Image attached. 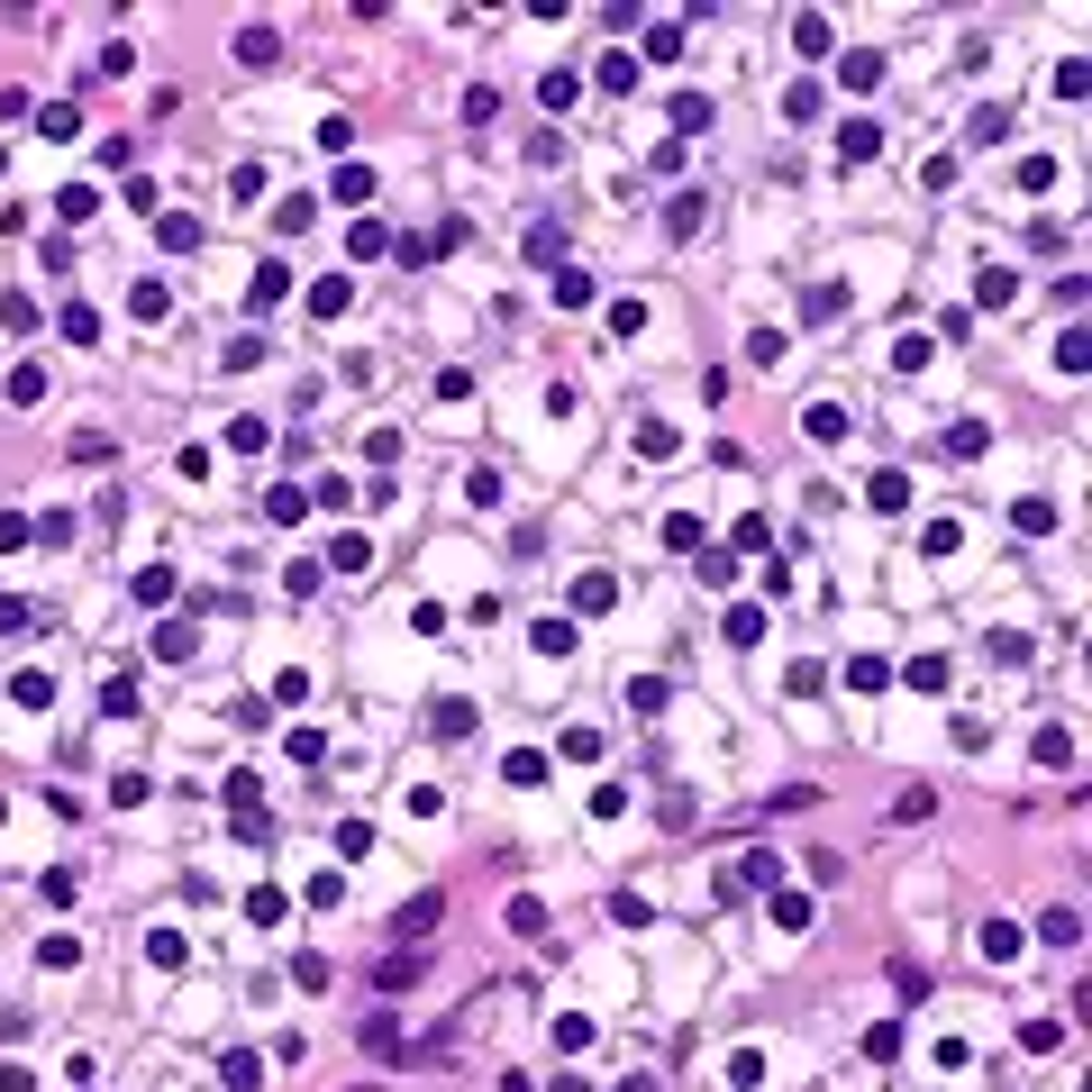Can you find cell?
<instances>
[{
    "instance_id": "6da1fadb",
    "label": "cell",
    "mask_w": 1092,
    "mask_h": 1092,
    "mask_svg": "<svg viewBox=\"0 0 1092 1092\" xmlns=\"http://www.w3.org/2000/svg\"><path fill=\"white\" fill-rule=\"evenodd\" d=\"M219 1084H228V1092H265V1066H255L247 1046H228V1056H219Z\"/></svg>"
},
{
    "instance_id": "7a4b0ae2",
    "label": "cell",
    "mask_w": 1092,
    "mask_h": 1092,
    "mask_svg": "<svg viewBox=\"0 0 1092 1092\" xmlns=\"http://www.w3.org/2000/svg\"><path fill=\"white\" fill-rule=\"evenodd\" d=\"M429 728L437 738H474V702H429Z\"/></svg>"
},
{
    "instance_id": "3957f363",
    "label": "cell",
    "mask_w": 1092,
    "mask_h": 1092,
    "mask_svg": "<svg viewBox=\"0 0 1092 1092\" xmlns=\"http://www.w3.org/2000/svg\"><path fill=\"white\" fill-rule=\"evenodd\" d=\"M346 301H356V283H346V273H328V283H310V310H319V319H338Z\"/></svg>"
},
{
    "instance_id": "277c9868",
    "label": "cell",
    "mask_w": 1092,
    "mask_h": 1092,
    "mask_svg": "<svg viewBox=\"0 0 1092 1092\" xmlns=\"http://www.w3.org/2000/svg\"><path fill=\"white\" fill-rule=\"evenodd\" d=\"M10 702H19V710H46V702H55V674H37V665H28V674L10 683Z\"/></svg>"
},
{
    "instance_id": "5b68a950",
    "label": "cell",
    "mask_w": 1092,
    "mask_h": 1092,
    "mask_svg": "<svg viewBox=\"0 0 1092 1092\" xmlns=\"http://www.w3.org/2000/svg\"><path fill=\"white\" fill-rule=\"evenodd\" d=\"M501 774H510L520 793H528V783H546V747H510V765H501Z\"/></svg>"
},
{
    "instance_id": "8992f818",
    "label": "cell",
    "mask_w": 1092,
    "mask_h": 1092,
    "mask_svg": "<svg viewBox=\"0 0 1092 1092\" xmlns=\"http://www.w3.org/2000/svg\"><path fill=\"white\" fill-rule=\"evenodd\" d=\"M283 46H273V28H237V65H273Z\"/></svg>"
},
{
    "instance_id": "52a82bcc",
    "label": "cell",
    "mask_w": 1092,
    "mask_h": 1092,
    "mask_svg": "<svg viewBox=\"0 0 1092 1092\" xmlns=\"http://www.w3.org/2000/svg\"><path fill=\"white\" fill-rule=\"evenodd\" d=\"M265 520H273V528H292V520H310V501L283 483V492H265Z\"/></svg>"
},
{
    "instance_id": "ba28073f",
    "label": "cell",
    "mask_w": 1092,
    "mask_h": 1092,
    "mask_svg": "<svg viewBox=\"0 0 1092 1092\" xmlns=\"http://www.w3.org/2000/svg\"><path fill=\"white\" fill-rule=\"evenodd\" d=\"M756 637H765V611H756V601H738V611H728V647H756Z\"/></svg>"
},
{
    "instance_id": "9c48e42d",
    "label": "cell",
    "mask_w": 1092,
    "mask_h": 1092,
    "mask_svg": "<svg viewBox=\"0 0 1092 1092\" xmlns=\"http://www.w3.org/2000/svg\"><path fill=\"white\" fill-rule=\"evenodd\" d=\"M983 956H993V965H1011V956H1020V929H1011V920H983Z\"/></svg>"
},
{
    "instance_id": "30bf717a",
    "label": "cell",
    "mask_w": 1092,
    "mask_h": 1092,
    "mask_svg": "<svg viewBox=\"0 0 1092 1092\" xmlns=\"http://www.w3.org/2000/svg\"><path fill=\"white\" fill-rule=\"evenodd\" d=\"M838 83H847V91H874V83H884V55H847Z\"/></svg>"
},
{
    "instance_id": "8fae6325",
    "label": "cell",
    "mask_w": 1092,
    "mask_h": 1092,
    "mask_svg": "<svg viewBox=\"0 0 1092 1092\" xmlns=\"http://www.w3.org/2000/svg\"><path fill=\"white\" fill-rule=\"evenodd\" d=\"M228 447H237V455H265L273 429H265V419H228Z\"/></svg>"
},
{
    "instance_id": "7c38bea8",
    "label": "cell",
    "mask_w": 1092,
    "mask_h": 1092,
    "mask_svg": "<svg viewBox=\"0 0 1092 1092\" xmlns=\"http://www.w3.org/2000/svg\"><path fill=\"white\" fill-rule=\"evenodd\" d=\"M156 656H164V665L192 656V619H164V629H156Z\"/></svg>"
},
{
    "instance_id": "4fadbf2b",
    "label": "cell",
    "mask_w": 1092,
    "mask_h": 1092,
    "mask_svg": "<svg viewBox=\"0 0 1092 1092\" xmlns=\"http://www.w3.org/2000/svg\"><path fill=\"white\" fill-rule=\"evenodd\" d=\"M865 501H874V510H910V483H902V474H874V483H865Z\"/></svg>"
},
{
    "instance_id": "5bb4252c",
    "label": "cell",
    "mask_w": 1092,
    "mask_h": 1092,
    "mask_svg": "<svg viewBox=\"0 0 1092 1092\" xmlns=\"http://www.w3.org/2000/svg\"><path fill=\"white\" fill-rule=\"evenodd\" d=\"M793 46H801V55H829V19H819V10H801V19H793Z\"/></svg>"
},
{
    "instance_id": "9a60e30c",
    "label": "cell",
    "mask_w": 1092,
    "mask_h": 1092,
    "mask_svg": "<svg viewBox=\"0 0 1092 1092\" xmlns=\"http://www.w3.org/2000/svg\"><path fill=\"white\" fill-rule=\"evenodd\" d=\"M611 592H619L611 574H583V583H574V611H611Z\"/></svg>"
},
{
    "instance_id": "2e32d148",
    "label": "cell",
    "mask_w": 1092,
    "mask_h": 1092,
    "mask_svg": "<svg viewBox=\"0 0 1092 1092\" xmlns=\"http://www.w3.org/2000/svg\"><path fill=\"white\" fill-rule=\"evenodd\" d=\"M136 601H146V611H164V601H174V574L146 565V574H136Z\"/></svg>"
},
{
    "instance_id": "e0dca14e",
    "label": "cell",
    "mask_w": 1092,
    "mask_h": 1092,
    "mask_svg": "<svg viewBox=\"0 0 1092 1092\" xmlns=\"http://www.w3.org/2000/svg\"><path fill=\"white\" fill-rule=\"evenodd\" d=\"M1038 938H1046V947H1074V938H1084V920H1074V910H1046Z\"/></svg>"
},
{
    "instance_id": "ac0fdd59",
    "label": "cell",
    "mask_w": 1092,
    "mask_h": 1092,
    "mask_svg": "<svg viewBox=\"0 0 1092 1092\" xmlns=\"http://www.w3.org/2000/svg\"><path fill=\"white\" fill-rule=\"evenodd\" d=\"M538 656H574V619H538Z\"/></svg>"
},
{
    "instance_id": "d6986e66",
    "label": "cell",
    "mask_w": 1092,
    "mask_h": 1092,
    "mask_svg": "<svg viewBox=\"0 0 1092 1092\" xmlns=\"http://www.w3.org/2000/svg\"><path fill=\"white\" fill-rule=\"evenodd\" d=\"M410 975H419V956H410V947H401V956H383V965H374V983H383V993H401V983H410Z\"/></svg>"
},
{
    "instance_id": "ffe728a7",
    "label": "cell",
    "mask_w": 1092,
    "mask_h": 1092,
    "mask_svg": "<svg viewBox=\"0 0 1092 1092\" xmlns=\"http://www.w3.org/2000/svg\"><path fill=\"white\" fill-rule=\"evenodd\" d=\"M328 565H338V574H364V565H374V546H364V538H338V546H328Z\"/></svg>"
},
{
    "instance_id": "44dd1931",
    "label": "cell",
    "mask_w": 1092,
    "mask_h": 1092,
    "mask_svg": "<svg viewBox=\"0 0 1092 1092\" xmlns=\"http://www.w3.org/2000/svg\"><path fill=\"white\" fill-rule=\"evenodd\" d=\"M874 146H884V136L865 128V119H856V128H838V156H847V164H865V156H874Z\"/></svg>"
},
{
    "instance_id": "7402d4cb",
    "label": "cell",
    "mask_w": 1092,
    "mask_h": 1092,
    "mask_svg": "<svg viewBox=\"0 0 1092 1092\" xmlns=\"http://www.w3.org/2000/svg\"><path fill=\"white\" fill-rule=\"evenodd\" d=\"M811 437H829V447H838V437H847V410H838V401H811Z\"/></svg>"
},
{
    "instance_id": "603a6c76",
    "label": "cell",
    "mask_w": 1092,
    "mask_h": 1092,
    "mask_svg": "<svg viewBox=\"0 0 1092 1092\" xmlns=\"http://www.w3.org/2000/svg\"><path fill=\"white\" fill-rule=\"evenodd\" d=\"M774 874H783L774 856H738V884H747V892H774Z\"/></svg>"
},
{
    "instance_id": "cb8c5ba5",
    "label": "cell",
    "mask_w": 1092,
    "mask_h": 1092,
    "mask_svg": "<svg viewBox=\"0 0 1092 1092\" xmlns=\"http://www.w3.org/2000/svg\"><path fill=\"white\" fill-rule=\"evenodd\" d=\"M338 201H374V174H364V164H338Z\"/></svg>"
},
{
    "instance_id": "d4e9b609",
    "label": "cell",
    "mask_w": 1092,
    "mask_h": 1092,
    "mask_svg": "<svg viewBox=\"0 0 1092 1092\" xmlns=\"http://www.w3.org/2000/svg\"><path fill=\"white\" fill-rule=\"evenodd\" d=\"M419 929H437V892H419V902L401 910V938H419Z\"/></svg>"
},
{
    "instance_id": "484cf974",
    "label": "cell",
    "mask_w": 1092,
    "mask_h": 1092,
    "mask_svg": "<svg viewBox=\"0 0 1092 1092\" xmlns=\"http://www.w3.org/2000/svg\"><path fill=\"white\" fill-rule=\"evenodd\" d=\"M702 219H710V201H702V192H683V201H674V237H692Z\"/></svg>"
},
{
    "instance_id": "4316f807",
    "label": "cell",
    "mask_w": 1092,
    "mask_h": 1092,
    "mask_svg": "<svg viewBox=\"0 0 1092 1092\" xmlns=\"http://www.w3.org/2000/svg\"><path fill=\"white\" fill-rule=\"evenodd\" d=\"M247 301H255V310H273V301H283V265H255V292H247Z\"/></svg>"
},
{
    "instance_id": "83f0119b",
    "label": "cell",
    "mask_w": 1092,
    "mask_h": 1092,
    "mask_svg": "<svg viewBox=\"0 0 1092 1092\" xmlns=\"http://www.w3.org/2000/svg\"><path fill=\"white\" fill-rule=\"evenodd\" d=\"M65 338L91 346V338H101V310H83V301H73V310H65Z\"/></svg>"
},
{
    "instance_id": "f1b7e54d",
    "label": "cell",
    "mask_w": 1092,
    "mask_h": 1092,
    "mask_svg": "<svg viewBox=\"0 0 1092 1092\" xmlns=\"http://www.w3.org/2000/svg\"><path fill=\"white\" fill-rule=\"evenodd\" d=\"M101 710H119V720H128V710H136V683L110 674V683H101Z\"/></svg>"
},
{
    "instance_id": "f546056e",
    "label": "cell",
    "mask_w": 1092,
    "mask_h": 1092,
    "mask_svg": "<svg viewBox=\"0 0 1092 1092\" xmlns=\"http://www.w3.org/2000/svg\"><path fill=\"white\" fill-rule=\"evenodd\" d=\"M929 811H938V793H929V783H910V793L892 801V819H929Z\"/></svg>"
},
{
    "instance_id": "4dcf8cb0",
    "label": "cell",
    "mask_w": 1092,
    "mask_h": 1092,
    "mask_svg": "<svg viewBox=\"0 0 1092 1092\" xmlns=\"http://www.w3.org/2000/svg\"><path fill=\"white\" fill-rule=\"evenodd\" d=\"M247 920H255V929H265V920H283V892H273V884H255V892H247Z\"/></svg>"
},
{
    "instance_id": "1f68e13d",
    "label": "cell",
    "mask_w": 1092,
    "mask_h": 1092,
    "mask_svg": "<svg viewBox=\"0 0 1092 1092\" xmlns=\"http://www.w3.org/2000/svg\"><path fill=\"white\" fill-rule=\"evenodd\" d=\"M510 929H520V938H538V929H546V902H528V892H520V902H510Z\"/></svg>"
},
{
    "instance_id": "d6a6232c",
    "label": "cell",
    "mask_w": 1092,
    "mask_h": 1092,
    "mask_svg": "<svg viewBox=\"0 0 1092 1092\" xmlns=\"http://www.w3.org/2000/svg\"><path fill=\"white\" fill-rule=\"evenodd\" d=\"M10 546H28V520H19V510H0V556H10Z\"/></svg>"
},
{
    "instance_id": "836d02e7",
    "label": "cell",
    "mask_w": 1092,
    "mask_h": 1092,
    "mask_svg": "<svg viewBox=\"0 0 1092 1092\" xmlns=\"http://www.w3.org/2000/svg\"><path fill=\"white\" fill-rule=\"evenodd\" d=\"M0 1092H37V1084H28V1074H19V1066H0Z\"/></svg>"
},
{
    "instance_id": "e575fe53",
    "label": "cell",
    "mask_w": 1092,
    "mask_h": 1092,
    "mask_svg": "<svg viewBox=\"0 0 1092 1092\" xmlns=\"http://www.w3.org/2000/svg\"><path fill=\"white\" fill-rule=\"evenodd\" d=\"M546 1092H592V1084H583V1074H556V1084H546Z\"/></svg>"
}]
</instances>
